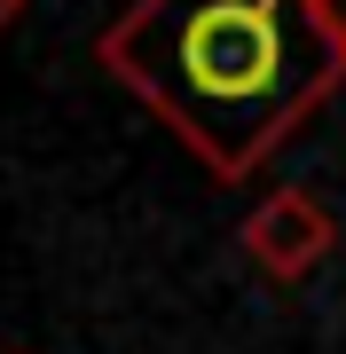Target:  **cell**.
Returning a JSON list of instances; mask_svg holds the SVG:
<instances>
[{"mask_svg":"<svg viewBox=\"0 0 346 354\" xmlns=\"http://www.w3.org/2000/svg\"><path fill=\"white\" fill-rule=\"evenodd\" d=\"M16 16H24V0H0V32H8V24H16Z\"/></svg>","mask_w":346,"mask_h":354,"instance_id":"obj_4","label":"cell"},{"mask_svg":"<svg viewBox=\"0 0 346 354\" xmlns=\"http://www.w3.org/2000/svg\"><path fill=\"white\" fill-rule=\"evenodd\" d=\"M323 8V24H331V39H338V55H346V0H315Z\"/></svg>","mask_w":346,"mask_h":354,"instance_id":"obj_3","label":"cell"},{"mask_svg":"<svg viewBox=\"0 0 346 354\" xmlns=\"http://www.w3.org/2000/svg\"><path fill=\"white\" fill-rule=\"evenodd\" d=\"M95 64L220 181H252L346 79L315 0H126Z\"/></svg>","mask_w":346,"mask_h":354,"instance_id":"obj_1","label":"cell"},{"mask_svg":"<svg viewBox=\"0 0 346 354\" xmlns=\"http://www.w3.org/2000/svg\"><path fill=\"white\" fill-rule=\"evenodd\" d=\"M244 252H252L260 276H276V283H299V276H315L323 260L338 252V221H331V205H323L315 189H268L244 213Z\"/></svg>","mask_w":346,"mask_h":354,"instance_id":"obj_2","label":"cell"}]
</instances>
